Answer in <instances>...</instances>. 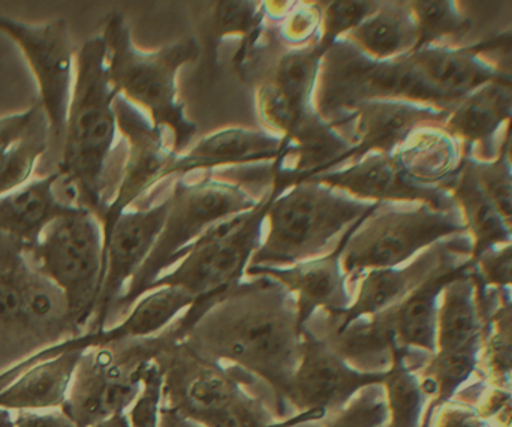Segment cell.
Here are the masks:
<instances>
[{
  "mask_svg": "<svg viewBox=\"0 0 512 427\" xmlns=\"http://www.w3.org/2000/svg\"><path fill=\"white\" fill-rule=\"evenodd\" d=\"M90 427H131L129 426L128 414H117V416L110 417V419L102 420L96 425Z\"/></svg>",
  "mask_w": 512,
  "mask_h": 427,
  "instance_id": "cell-47",
  "label": "cell"
},
{
  "mask_svg": "<svg viewBox=\"0 0 512 427\" xmlns=\"http://www.w3.org/2000/svg\"><path fill=\"white\" fill-rule=\"evenodd\" d=\"M510 155H511V158H512V140H511V144H510Z\"/></svg>",
  "mask_w": 512,
  "mask_h": 427,
  "instance_id": "cell-49",
  "label": "cell"
},
{
  "mask_svg": "<svg viewBox=\"0 0 512 427\" xmlns=\"http://www.w3.org/2000/svg\"><path fill=\"white\" fill-rule=\"evenodd\" d=\"M487 197L502 218H512V177L502 165H493L484 171L481 179Z\"/></svg>",
  "mask_w": 512,
  "mask_h": 427,
  "instance_id": "cell-40",
  "label": "cell"
},
{
  "mask_svg": "<svg viewBox=\"0 0 512 427\" xmlns=\"http://www.w3.org/2000/svg\"><path fill=\"white\" fill-rule=\"evenodd\" d=\"M343 38L376 60L408 56L417 50L420 41L414 12L406 3H381L367 20Z\"/></svg>",
  "mask_w": 512,
  "mask_h": 427,
  "instance_id": "cell-25",
  "label": "cell"
},
{
  "mask_svg": "<svg viewBox=\"0 0 512 427\" xmlns=\"http://www.w3.org/2000/svg\"><path fill=\"white\" fill-rule=\"evenodd\" d=\"M114 111L117 128L125 137L128 150L116 194L101 218L104 246L110 239L117 219L128 212L153 186L164 182L171 165L179 158L173 149L165 146L162 129L156 128L152 120L125 96H116Z\"/></svg>",
  "mask_w": 512,
  "mask_h": 427,
  "instance_id": "cell-15",
  "label": "cell"
},
{
  "mask_svg": "<svg viewBox=\"0 0 512 427\" xmlns=\"http://www.w3.org/2000/svg\"><path fill=\"white\" fill-rule=\"evenodd\" d=\"M59 171L30 180L26 185L0 197V233L35 246L56 219L72 212L75 204L59 200L56 194Z\"/></svg>",
  "mask_w": 512,
  "mask_h": 427,
  "instance_id": "cell-22",
  "label": "cell"
},
{
  "mask_svg": "<svg viewBox=\"0 0 512 427\" xmlns=\"http://www.w3.org/2000/svg\"><path fill=\"white\" fill-rule=\"evenodd\" d=\"M379 207L313 180L298 183L271 204L267 234L249 266L289 267L328 254L349 227Z\"/></svg>",
  "mask_w": 512,
  "mask_h": 427,
  "instance_id": "cell-5",
  "label": "cell"
},
{
  "mask_svg": "<svg viewBox=\"0 0 512 427\" xmlns=\"http://www.w3.org/2000/svg\"><path fill=\"white\" fill-rule=\"evenodd\" d=\"M483 351V324L472 279L459 276L445 287L439 305L436 353Z\"/></svg>",
  "mask_w": 512,
  "mask_h": 427,
  "instance_id": "cell-26",
  "label": "cell"
},
{
  "mask_svg": "<svg viewBox=\"0 0 512 427\" xmlns=\"http://www.w3.org/2000/svg\"><path fill=\"white\" fill-rule=\"evenodd\" d=\"M33 266L63 294L75 336L92 323L104 282V233L98 216L83 206L56 219L35 246H27Z\"/></svg>",
  "mask_w": 512,
  "mask_h": 427,
  "instance_id": "cell-10",
  "label": "cell"
},
{
  "mask_svg": "<svg viewBox=\"0 0 512 427\" xmlns=\"http://www.w3.org/2000/svg\"><path fill=\"white\" fill-rule=\"evenodd\" d=\"M411 57L444 99L477 89L490 77L489 69L466 54L423 47L411 53Z\"/></svg>",
  "mask_w": 512,
  "mask_h": 427,
  "instance_id": "cell-29",
  "label": "cell"
},
{
  "mask_svg": "<svg viewBox=\"0 0 512 427\" xmlns=\"http://www.w3.org/2000/svg\"><path fill=\"white\" fill-rule=\"evenodd\" d=\"M408 351L393 347L382 384L388 420L384 427H421L429 396L421 383L420 371L409 363Z\"/></svg>",
  "mask_w": 512,
  "mask_h": 427,
  "instance_id": "cell-27",
  "label": "cell"
},
{
  "mask_svg": "<svg viewBox=\"0 0 512 427\" xmlns=\"http://www.w3.org/2000/svg\"><path fill=\"white\" fill-rule=\"evenodd\" d=\"M168 212L170 197L156 206L128 210L117 219L104 246V282L87 332L107 329L117 302L155 248Z\"/></svg>",
  "mask_w": 512,
  "mask_h": 427,
  "instance_id": "cell-16",
  "label": "cell"
},
{
  "mask_svg": "<svg viewBox=\"0 0 512 427\" xmlns=\"http://www.w3.org/2000/svg\"><path fill=\"white\" fill-rule=\"evenodd\" d=\"M292 144L280 135L256 129L228 128L207 135L194 149L179 155L168 177H183L192 171H213L216 168L273 165L279 159L288 164Z\"/></svg>",
  "mask_w": 512,
  "mask_h": 427,
  "instance_id": "cell-19",
  "label": "cell"
},
{
  "mask_svg": "<svg viewBox=\"0 0 512 427\" xmlns=\"http://www.w3.org/2000/svg\"><path fill=\"white\" fill-rule=\"evenodd\" d=\"M164 405L206 427H271L277 422L243 381L221 363L174 341L156 360Z\"/></svg>",
  "mask_w": 512,
  "mask_h": 427,
  "instance_id": "cell-9",
  "label": "cell"
},
{
  "mask_svg": "<svg viewBox=\"0 0 512 427\" xmlns=\"http://www.w3.org/2000/svg\"><path fill=\"white\" fill-rule=\"evenodd\" d=\"M279 15V41L286 48H301L319 41L322 6L319 3H297ZM276 20V18H273Z\"/></svg>",
  "mask_w": 512,
  "mask_h": 427,
  "instance_id": "cell-36",
  "label": "cell"
},
{
  "mask_svg": "<svg viewBox=\"0 0 512 427\" xmlns=\"http://www.w3.org/2000/svg\"><path fill=\"white\" fill-rule=\"evenodd\" d=\"M0 32L24 53L38 81L39 102L47 114L53 140L65 137L66 119L75 80V57L63 18L27 24L0 15Z\"/></svg>",
  "mask_w": 512,
  "mask_h": 427,
  "instance_id": "cell-14",
  "label": "cell"
},
{
  "mask_svg": "<svg viewBox=\"0 0 512 427\" xmlns=\"http://www.w3.org/2000/svg\"><path fill=\"white\" fill-rule=\"evenodd\" d=\"M466 267L442 266L418 285L405 300L390 309L397 347L433 356L438 338L439 305L445 287L463 275Z\"/></svg>",
  "mask_w": 512,
  "mask_h": 427,
  "instance_id": "cell-23",
  "label": "cell"
},
{
  "mask_svg": "<svg viewBox=\"0 0 512 427\" xmlns=\"http://www.w3.org/2000/svg\"><path fill=\"white\" fill-rule=\"evenodd\" d=\"M489 386L512 392V303L495 315V333L484 351Z\"/></svg>",
  "mask_w": 512,
  "mask_h": 427,
  "instance_id": "cell-34",
  "label": "cell"
},
{
  "mask_svg": "<svg viewBox=\"0 0 512 427\" xmlns=\"http://www.w3.org/2000/svg\"><path fill=\"white\" fill-rule=\"evenodd\" d=\"M268 17V2L225 0L216 3L212 15V30L216 41L227 36H242L239 50L234 56L237 69L246 65L261 42L267 29Z\"/></svg>",
  "mask_w": 512,
  "mask_h": 427,
  "instance_id": "cell-30",
  "label": "cell"
},
{
  "mask_svg": "<svg viewBox=\"0 0 512 427\" xmlns=\"http://www.w3.org/2000/svg\"><path fill=\"white\" fill-rule=\"evenodd\" d=\"M164 407V377L158 363H152L143 375L140 395L129 408L131 427H159Z\"/></svg>",
  "mask_w": 512,
  "mask_h": 427,
  "instance_id": "cell-38",
  "label": "cell"
},
{
  "mask_svg": "<svg viewBox=\"0 0 512 427\" xmlns=\"http://www.w3.org/2000/svg\"><path fill=\"white\" fill-rule=\"evenodd\" d=\"M168 197L170 212L158 242L146 263L129 282L113 315H128L132 306L149 293L155 281L165 275L171 266L180 263L186 249L206 231L227 219L249 212L261 200H256L243 183L216 176H204L194 183L179 177Z\"/></svg>",
  "mask_w": 512,
  "mask_h": 427,
  "instance_id": "cell-7",
  "label": "cell"
},
{
  "mask_svg": "<svg viewBox=\"0 0 512 427\" xmlns=\"http://www.w3.org/2000/svg\"><path fill=\"white\" fill-rule=\"evenodd\" d=\"M460 198L465 204L466 218L475 234V258L483 257L487 252L493 251L495 246L507 243L510 239L504 218L499 215L490 198L487 197L480 180L469 174L465 177Z\"/></svg>",
  "mask_w": 512,
  "mask_h": 427,
  "instance_id": "cell-32",
  "label": "cell"
},
{
  "mask_svg": "<svg viewBox=\"0 0 512 427\" xmlns=\"http://www.w3.org/2000/svg\"><path fill=\"white\" fill-rule=\"evenodd\" d=\"M83 354L69 351L36 363L0 390V408L11 413L60 410Z\"/></svg>",
  "mask_w": 512,
  "mask_h": 427,
  "instance_id": "cell-24",
  "label": "cell"
},
{
  "mask_svg": "<svg viewBox=\"0 0 512 427\" xmlns=\"http://www.w3.org/2000/svg\"><path fill=\"white\" fill-rule=\"evenodd\" d=\"M432 117V111L409 101H372L349 113L339 125L340 132L349 129L352 147L342 167L355 164L370 153L393 155L414 134L418 126Z\"/></svg>",
  "mask_w": 512,
  "mask_h": 427,
  "instance_id": "cell-18",
  "label": "cell"
},
{
  "mask_svg": "<svg viewBox=\"0 0 512 427\" xmlns=\"http://www.w3.org/2000/svg\"><path fill=\"white\" fill-rule=\"evenodd\" d=\"M159 427H206L182 414L174 411L173 408H168L167 405L162 407L161 420H159Z\"/></svg>",
  "mask_w": 512,
  "mask_h": 427,
  "instance_id": "cell-45",
  "label": "cell"
},
{
  "mask_svg": "<svg viewBox=\"0 0 512 427\" xmlns=\"http://www.w3.org/2000/svg\"><path fill=\"white\" fill-rule=\"evenodd\" d=\"M459 230L456 222L435 210H382L379 207L352 234L342 255L349 284L370 270L405 266L418 252Z\"/></svg>",
  "mask_w": 512,
  "mask_h": 427,
  "instance_id": "cell-12",
  "label": "cell"
},
{
  "mask_svg": "<svg viewBox=\"0 0 512 427\" xmlns=\"http://www.w3.org/2000/svg\"><path fill=\"white\" fill-rule=\"evenodd\" d=\"M312 422H318L312 414H294V416L286 417V419L277 420L271 427H298Z\"/></svg>",
  "mask_w": 512,
  "mask_h": 427,
  "instance_id": "cell-46",
  "label": "cell"
},
{
  "mask_svg": "<svg viewBox=\"0 0 512 427\" xmlns=\"http://www.w3.org/2000/svg\"><path fill=\"white\" fill-rule=\"evenodd\" d=\"M174 341L180 339L168 327L152 338L86 351L60 410L77 427H90L128 413L140 395L144 372Z\"/></svg>",
  "mask_w": 512,
  "mask_h": 427,
  "instance_id": "cell-11",
  "label": "cell"
},
{
  "mask_svg": "<svg viewBox=\"0 0 512 427\" xmlns=\"http://www.w3.org/2000/svg\"><path fill=\"white\" fill-rule=\"evenodd\" d=\"M74 336L65 294L33 266L24 243L0 233V350L24 360Z\"/></svg>",
  "mask_w": 512,
  "mask_h": 427,
  "instance_id": "cell-6",
  "label": "cell"
},
{
  "mask_svg": "<svg viewBox=\"0 0 512 427\" xmlns=\"http://www.w3.org/2000/svg\"><path fill=\"white\" fill-rule=\"evenodd\" d=\"M111 86L117 95L146 108L158 129H170L173 150L182 155L198 134L197 123L186 116L179 96L180 68L200 56L197 39L186 38L161 50L144 53L135 47L125 17L114 11L108 15L104 33Z\"/></svg>",
  "mask_w": 512,
  "mask_h": 427,
  "instance_id": "cell-4",
  "label": "cell"
},
{
  "mask_svg": "<svg viewBox=\"0 0 512 427\" xmlns=\"http://www.w3.org/2000/svg\"><path fill=\"white\" fill-rule=\"evenodd\" d=\"M32 117L20 138L0 156V197L29 182L39 158L47 152L50 123L41 102L32 105Z\"/></svg>",
  "mask_w": 512,
  "mask_h": 427,
  "instance_id": "cell-31",
  "label": "cell"
},
{
  "mask_svg": "<svg viewBox=\"0 0 512 427\" xmlns=\"http://www.w3.org/2000/svg\"><path fill=\"white\" fill-rule=\"evenodd\" d=\"M322 6L319 47L327 53L340 38L357 29L364 20L379 8V2L363 0H337Z\"/></svg>",
  "mask_w": 512,
  "mask_h": 427,
  "instance_id": "cell-35",
  "label": "cell"
},
{
  "mask_svg": "<svg viewBox=\"0 0 512 427\" xmlns=\"http://www.w3.org/2000/svg\"><path fill=\"white\" fill-rule=\"evenodd\" d=\"M183 342L206 359L230 363L264 381L285 416L303 333L294 296L279 282L265 276L243 281L203 315Z\"/></svg>",
  "mask_w": 512,
  "mask_h": 427,
  "instance_id": "cell-1",
  "label": "cell"
},
{
  "mask_svg": "<svg viewBox=\"0 0 512 427\" xmlns=\"http://www.w3.org/2000/svg\"><path fill=\"white\" fill-rule=\"evenodd\" d=\"M480 269L487 284L512 287V243L480 257Z\"/></svg>",
  "mask_w": 512,
  "mask_h": 427,
  "instance_id": "cell-42",
  "label": "cell"
},
{
  "mask_svg": "<svg viewBox=\"0 0 512 427\" xmlns=\"http://www.w3.org/2000/svg\"><path fill=\"white\" fill-rule=\"evenodd\" d=\"M370 216H364L349 227L328 254L289 267L249 266L246 276H265L283 285L294 296L298 327L303 333L319 312L325 315L339 314L351 305L354 294L349 290L348 278L343 272L342 255L352 234Z\"/></svg>",
  "mask_w": 512,
  "mask_h": 427,
  "instance_id": "cell-17",
  "label": "cell"
},
{
  "mask_svg": "<svg viewBox=\"0 0 512 427\" xmlns=\"http://www.w3.org/2000/svg\"><path fill=\"white\" fill-rule=\"evenodd\" d=\"M0 427H15L14 416H12L11 411L0 408Z\"/></svg>",
  "mask_w": 512,
  "mask_h": 427,
  "instance_id": "cell-48",
  "label": "cell"
},
{
  "mask_svg": "<svg viewBox=\"0 0 512 427\" xmlns=\"http://www.w3.org/2000/svg\"><path fill=\"white\" fill-rule=\"evenodd\" d=\"M15 427H77L62 410L20 411L14 417Z\"/></svg>",
  "mask_w": 512,
  "mask_h": 427,
  "instance_id": "cell-43",
  "label": "cell"
},
{
  "mask_svg": "<svg viewBox=\"0 0 512 427\" xmlns=\"http://www.w3.org/2000/svg\"><path fill=\"white\" fill-rule=\"evenodd\" d=\"M507 105V99L498 90H484L457 111L454 129L463 137L486 138L504 119Z\"/></svg>",
  "mask_w": 512,
  "mask_h": 427,
  "instance_id": "cell-33",
  "label": "cell"
},
{
  "mask_svg": "<svg viewBox=\"0 0 512 427\" xmlns=\"http://www.w3.org/2000/svg\"><path fill=\"white\" fill-rule=\"evenodd\" d=\"M430 427H490V425L480 416L477 408L453 399L436 411Z\"/></svg>",
  "mask_w": 512,
  "mask_h": 427,
  "instance_id": "cell-41",
  "label": "cell"
},
{
  "mask_svg": "<svg viewBox=\"0 0 512 427\" xmlns=\"http://www.w3.org/2000/svg\"><path fill=\"white\" fill-rule=\"evenodd\" d=\"M387 420L382 387H370L339 411L325 427H384Z\"/></svg>",
  "mask_w": 512,
  "mask_h": 427,
  "instance_id": "cell-37",
  "label": "cell"
},
{
  "mask_svg": "<svg viewBox=\"0 0 512 427\" xmlns=\"http://www.w3.org/2000/svg\"><path fill=\"white\" fill-rule=\"evenodd\" d=\"M104 36L87 39L75 54V80L63 137L60 183L74 204L92 210L99 221L113 200L110 192L111 156L117 140Z\"/></svg>",
  "mask_w": 512,
  "mask_h": 427,
  "instance_id": "cell-2",
  "label": "cell"
},
{
  "mask_svg": "<svg viewBox=\"0 0 512 427\" xmlns=\"http://www.w3.org/2000/svg\"><path fill=\"white\" fill-rule=\"evenodd\" d=\"M309 180L345 192L366 203L433 200L430 189L415 185L406 177L394 153H370L355 164L319 174Z\"/></svg>",
  "mask_w": 512,
  "mask_h": 427,
  "instance_id": "cell-21",
  "label": "cell"
},
{
  "mask_svg": "<svg viewBox=\"0 0 512 427\" xmlns=\"http://www.w3.org/2000/svg\"><path fill=\"white\" fill-rule=\"evenodd\" d=\"M30 117H32V108L24 113L0 117V156L23 135L29 125Z\"/></svg>",
  "mask_w": 512,
  "mask_h": 427,
  "instance_id": "cell-44",
  "label": "cell"
},
{
  "mask_svg": "<svg viewBox=\"0 0 512 427\" xmlns=\"http://www.w3.org/2000/svg\"><path fill=\"white\" fill-rule=\"evenodd\" d=\"M274 179L254 209L215 225L195 240L173 272L162 275L150 291L177 287L195 299L191 308L206 314L237 285L242 284L255 252L264 240L271 204L298 185L291 170L273 167ZM149 291V293H150Z\"/></svg>",
  "mask_w": 512,
  "mask_h": 427,
  "instance_id": "cell-3",
  "label": "cell"
},
{
  "mask_svg": "<svg viewBox=\"0 0 512 427\" xmlns=\"http://www.w3.org/2000/svg\"><path fill=\"white\" fill-rule=\"evenodd\" d=\"M411 54L376 60L340 38L325 53L315 90V108L336 128L349 113L372 101H441Z\"/></svg>",
  "mask_w": 512,
  "mask_h": 427,
  "instance_id": "cell-8",
  "label": "cell"
},
{
  "mask_svg": "<svg viewBox=\"0 0 512 427\" xmlns=\"http://www.w3.org/2000/svg\"><path fill=\"white\" fill-rule=\"evenodd\" d=\"M442 266V255L432 249L405 266L364 273L351 305L339 314H324V333L342 332L355 321L390 311Z\"/></svg>",
  "mask_w": 512,
  "mask_h": 427,
  "instance_id": "cell-20",
  "label": "cell"
},
{
  "mask_svg": "<svg viewBox=\"0 0 512 427\" xmlns=\"http://www.w3.org/2000/svg\"><path fill=\"white\" fill-rule=\"evenodd\" d=\"M412 12L417 21L418 48H423L427 42L453 32L459 26V18L451 3L448 2H412Z\"/></svg>",
  "mask_w": 512,
  "mask_h": 427,
  "instance_id": "cell-39",
  "label": "cell"
},
{
  "mask_svg": "<svg viewBox=\"0 0 512 427\" xmlns=\"http://www.w3.org/2000/svg\"><path fill=\"white\" fill-rule=\"evenodd\" d=\"M325 51L318 42L301 48H286L277 56L268 78L298 110L315 107V90Z\"/></svg>",
  "mask_w": 512,
  "mask_h": 427,
  "instance_id": "cell-28",
  "label": "cell"
},
{
  "mask_svg": "<svg viewBox=\"0 0 512 427\" xmlns=\"http://www.w3.org/2000/svg\"><path fill=\"white\" fill-rule=\"evenodd\" d=\"M384 371H363L343 359L327 339L304 329L301 357L292 378L288 404L295 414L325 419L348 407L370 387H382Z\"/></svg>",
  "mask_w": 512,
  "mask_h": 427,
  "instance_id": "cell-13",
  "label": "cell"
}]
</instances>
